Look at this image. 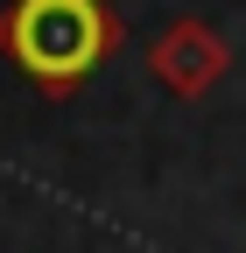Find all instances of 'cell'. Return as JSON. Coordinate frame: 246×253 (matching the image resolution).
Wrapping results in <instances>:
<instances>
[{"label": "cell", "mask_w": 246, "mask_h": 253, "mask_svg": "<svg viewBox=\"0 0 246 253\" xmlns=\"http://www.w3.org/2000/svg\"><path fill=\"white\" fill-rule=\"evenodd\" d=\"M148 71H155L176 99H204V91L225 84V71H232V42H225L204 14H176L162 36L148 42Z\"/></svg>", "instance_id": "7a4b0ae2"}, {"label": "cell", "mask_w": 246, "mask_h": 253, "mask_svg": "<svg viewBox=\"0 0 246 253\" xmlns=\"http://www.w3.org/2000/svg\"><path fill=\"white\" fill-rule=\"evenodd\" d=\"M127 21L113 0H7L0 7V56L42 91V99H78L99 78V63L120 56Z\"/></svg>", "instance_id": "6da1fadb"}]
</instances>
